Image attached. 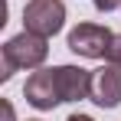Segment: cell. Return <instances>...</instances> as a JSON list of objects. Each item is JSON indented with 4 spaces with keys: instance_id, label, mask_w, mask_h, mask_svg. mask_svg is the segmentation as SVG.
I'll return each instance as SVG.
<instances>
[{
    "instance_id": "3",
    "label": "cell",
    "mask_w": 121,
    "mask_h": 121,
    "mask_svg": "<svg viewBox=\"0 0 121 121\" xmlns=\"http://www.w3.org/2000/svg\"><path fill=\"white\" fill-rule=\"evenodd\" d=\"M111 39H115V33H111L108 26L79 23V26L69 33V49H72L75 56H85V59H105Z\"/></svg>"
},
{
    "instance_id": "6",
    "label": "cell",
    "mask_w": 121,
    "mask_h": 121,
    "mask_svg": "<svg viewBox=\"0 0 121 121\" xmlns=\"http://www.w3.org/2000/svg\"><path fill=\"white\" fill-rule=\"evenodd\" d=\"M56 88L62 101L92 98V72L79 65H56Z\"/></svg>"
},
{
    "instance_id": "7",
    "label": "cell",
    "mask_w": 121,
    "mask_h": 121,
    "mask_svg": "<svg viewBox=\"0 0 121 121\" xmlns=\"http://www.w3.org/2000/svg\"><path fill=\"white\" fill-rule=\"evenodd\" d=\"M105 59L111 62V65H121V33H115V39L108 46V56H105Z\"/></svg>"
},
{
    "instance_id": "11",
    "label": "cell",
    "mask_w": 121,
    "mask_h": 121,
    "mask_svg": "<svg viewBox=\"0 0 121 121\" xmlns=\"http://www.w3.org/2000/svg\"><path fill=\"white\" fill-rule=\"evenodd\" d=\"M30 121H39V118H30Z\"/></svg>"
},
{
    "instance_id": "2",
    "label": "cell",
    "mask_w": 121,
    "mask_h": 121,
    "mask_svg": "<svg viewBox=\"0 0 121 121\" xmlns=\"http://www.w3.org/2000/svg\"><path fill=\"white\" fill-rule=\"evenodd\" d=\"M65 23V3L62 0H30L26 10H23V26L30 33H39V36H56Z\"/></svg>"
},
{
    "instance_id": "9",
    "label": "cell",
    "mask_w": 121,
    "mask_h": 121,
    "mask_svg": "<svg viewBox=\"0 0 121 121\" xmlns=\"http://www.w3.org/2000/svg\"><path fill=\"white\" fill-rule=\"evenodd\" d=\"M3 121H17V115H13V105H10V101H3Z\"/></svg>"
},
{
    "instance_id": "10",
    "label": "cell",
    "mask_w": 121,
    "mask_h": 121,
    "mask_svg": "<svg viewBox=\"0 0 121 121\" xmlns=\"http://www.w3.org/2000/svg\"><path fill=\"white\" fill-rule=\"evenodd\" d=\"M65 121H95V118H88V115H69Z\"/></svg>"
},
{
    "instance_id": "8",
    "label": "cell",
    "mask_w": 121,
    "mask_h": 121,
    "mask_svg": "<svg viewBox=\"0 0 121 121\" xmlns=\"http://www.w3.org/2000/svg\"><path fill=\"white\" fill-rule=\"evenodd\" d=\"M92 3H95L98 13H111L115 7H121V0H92Z\"/></svg>"
},
{
    "instance_id": "4",
    "label": "cell",
    "mask_w": 121,
    "mask_h": 121,
    "mask_svg": "<svg viewBox=\"0 0 121 121\" xmlns=\"http://www.w3.org/2000/svg\"><path fill=\"white\" fill-rule=\"evenodd\" d=\"M23 95L26 101L33 105V108H39V111H49V108H56L59 105V88H56V69H39V72H33L26 85H23Z\"/></svg>"
},
{
    "instance_id": "5",
    "label": "cell",
    "mask_w": 121,
    "mask_h": 121,
    "mask_svg": "<svg viewBox=\"0 0 121 121\" xmlns=\"http://www.w3.org/2000/svg\"><path fill=\"white\" fill-rule=\"evenodd\" d=\"M92 101L98 108H118L121 105V65H101L92 72Z\"/></svg>"
},
{
    "instance_id": "1",
    "label": "cell",
    "mask_w": 121,
    "mask_h": 121,
    "mask_svg": "<svg viewBox=\"0 0 121 121\" xmlns=\"http://www.w3.org/2000/svg\"><path fill=\"white\" fill-rule=\"evenodd\" d=\"M46 56H49V39L39 36V33L23 30L20 36L3 43V72H0V79L10 82L17 69H39L46 62Z\"/></svg>"
}]
</instances>
